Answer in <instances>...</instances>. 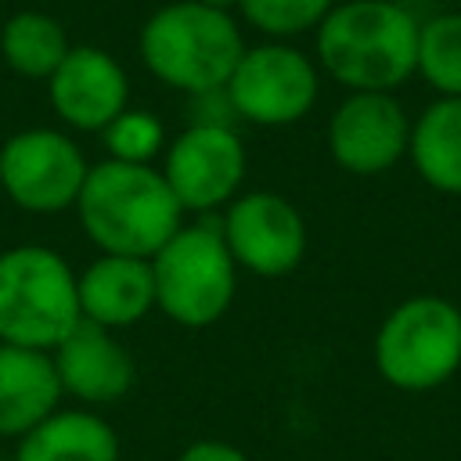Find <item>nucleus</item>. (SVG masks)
Masks as SVG:
<instances>
[{
  "mask_svg": "<svg viewBox=\"0 0 461 461\" xmlns=\"http://www.w3.org/2000/svg\"><path fill=\"white\" fill-rule=\"evenodd\" d=\"M14 461H119V436L94 411L58 407L18 439Z\"/></svg>",
  "mask_w": 461,
  "mask_h": 461,
  "instance_id": "dca6fc26",
  "label": "nucleus"
},
{
  "mask_svg": "<svg viewBox=\"0 0 461 461\" xmlns=\"http://www.w3.org/2000/svg\"><path fill=\"white\" fill-rule=\"evenodd\" d=\"M176 461H249V454L227 439H194L180 450Z\"/></svg>",
  "mask_w": 461,
  "mask_h": 461,
  "instance_id": "4be33fe9",
  "label": "nucleus"
},
{
  "mask_svg": "<svg viewBox=\"0 0 461 461\" xmlns=\"http://www.w3.org/2000/svg\"><path fill=\"white\" fill-rule=\"evenodd\" d=\"M411 144V119L393 94H349L328 122L331 158L357 176L393 169Z\"/></svg>",
  "mask_w": 461,
  "mask_h": 461,
  "instance_id": "9b49d317",
  "label": "nucleus"
},
{
  "mask_svg": "<svg viewBox=\"0 0 461 461\" xmlns=\"http://www.w3.org/2000/svg\"><path fill=\"white\" fill-rule=\"evenodd\" d=\"M90 162L83 148L54 126H29L0 144V191L25 212L50 216L76 209Z\"/></svg>",
  "mask_w": 461,
  "mask_h": 461,
  "instance_id": "0eeeda50",
  "label": "nucleus"
},
{
  "mask_svg": "<svg viewBox=\"0 0 461 461\" xmlns=\"http://www.w3.org/2000/svg\"><path fill=\"white\" fill-rule=\"evenodd\" d=\"M407 155L432 191L461 194V97H439L411 122Z\"/></svg>",
  "mask_w": 461,
  "mask_h": 461,
  "instance_id": "f3484780",
  "label": "nucleus"
},
{
  "mask_svg": "<svg viewBox=\"0 0 461 461\" xmlns=\"http://www.w3.org/2000/svg\"><path fill=\"white\" fill-rule=\"evenodd\" d=\"M216 223L238 270L256 277H285L306 256V220L285 194L245 191L223 205Z\"/></svg>",
  "mask_w": 461,
  "mask_h": 461,
  "instance_id": "9d476101",
  "label": "nucleus"
},
{
  "mask_svg": "<svg viewBox=\"0 0 461 461\" xmlns=\"http://www.w3.org/2000/svg\"><path fill=\"white\" fill-rule=\"evenodd\" d=\"M68 50L72 43L65 25L47 11H14L0 29V58L22 79L47 83Z\"/></svg>",
  "mask_w": 461,
  "mask_h": 461,
  "instance_id": "a211bd4d",
  "label": "nucleus"
},
{
  "mask_svg": "<svg viewBox=\"0 0 461 461\" xmlns=\"http://www.w3.org/2000/svg\"><path fill=\"white\" fill-rule=\"evenodd\" d=\"M101 144H104L108 158H115V162L151 166L155 158H162L169 140H166V126L158 115L140 112V108H126L101 130Z\"/></svg>",
  "mask_w": 461,
  "mask_h": 461,
  "instance_id": "aec40b11",
  "label": "nucleus"
},
{
  "mask_svg": "<svg viewBox=\"0 0 461 461\" xmlns=\"http://www.w3.org/2000/svg\"><path fill=\"white\" fill-rule=\"evenodd\" d=\"M223 94L241 119L256 126H288L317 104L321 72L299 47L267 40L241 50Z\"/></svg>",
  "mask_w": 461,
  "mask_h": 461,
  "instance_id": "6e6552de",
  "label": "nucleus"
},
{
  "mask_svg": "<svg viewBox=\"0 0 461 461\" xmlns=\"http://www.w3.org/2000/svg\"><path fill=\"white\" fill-rule=\"evenodd\" d=\"M61 403L50 353L0 342V439H22Z\"/></svg>",
  "mask_w": 461,
  "mask_h": 461,
  "instance_id": "2eb2a0df",
  "label": "nucleus"
},
{
  "mask_svg": "<svg viewBox=\"0 0 461 461\" xmlns=\"http://www.w3.org/2000/svg\"><path fill=\"white\" fill-rule=\"evenodd\" d=\"M155 310L184 328L216 324L238 292V263L220 223H184L155 256Z\"/></svg>",
  "mask_w": 461,
  "mask_h": 461,
  "instance_id": "39448f33",
  "label": "nucleus"
},
{
  "mask_svg": "<svg viewBox=\"0 0 461 461\" xmlns=\"http://www.w3.org/2000/svg\"><path fill=\"white\" fill-rule=\"evenodd\" d=\"M421 22L396 0H346L317 25V65L353 94H393L418 72Z\"/></svg>",
  "mask_w": 461,
  "mask_h": 461,
  "instance_id": "f257e3e1",
  "label": "nucleus"
},
{
  "mask_svg": "<svg viewBox=\"0 0 461 461\" xmlns=\"http://www.w3.org/2000/svg\"><path fill=\"white\" fill-rule=\"evenodd\" d=\"M375 367L393 389H439L461 367V310L443 295L403 299L375 331Z\"/></svg>",
  "mask_w": 461,
  "mask_h": 461,
  "instance_id": "423d86ee",
  "label": "nucleus"
},
{
  "mask_svg": "<svg viewBox=\"0 0 461 461\" xmlns=\"http://www.w3.org/2000/svg\"><path fill=\"white\" fill-rule=\"evenodd\" d=\"M194 4H202V7H212V11H238V0H194Z\"/></svg>",
  "mask_w": 461,
  "mask_h": 461,
  "instance_id": "5701e85b",
  "label": "nucleus"
},
{
  "mask_svg": "<svg viewBox=\"0 0 461 461\" xmlns=\"http://www.w3.org/2000/svg\"><path fill=\"white\" fill-rule=\"evenodd\" d=\"M61 393L76 396L86 407H104L122 400L133 389L137 367L130 349L115 339V331L79 321L54 349H50Z\"/></svg>",
  "mask_w": 461,
  "mask_h": 461,
  "instance_id": "ddd939ff",
  "label": "nucleus"
},
{
  "mask_svg": "<svg viewBox=\"0 0 461 461\" xmlns=\"http://www.w3.org/2000/svg\"><path fill=\"white\" fill-rule=\"evenodd\" d=\"M47 97L68 130L101 133L119 112L130 108V79L108 50L83 43L72 47L58 72L47 79Z\"/></svg>",
  "mask_w": 461,
  "mask_h": 461,
  "instance_id": "f8f14e48",
  "label": "nucleus"
},
{
  "mask_svg": "<svg viewBox=\"0 0 461 461\" xmlns=\"http://www.w3.org/2000/svg\"><path fill=\"white\" fill-rule=\"evenodd\" d=\"M158 173L184 212L223 209L241 194L245 144L223 122H191L166 144Z\"/></svg>",
  "mask_w": 461,
  "mask_h": 461,
  "instance_id": "1a4fd4ad",
  "label": "nucleus"
},
{
  "mask_svg": "<svg viewBox=\"0 0 461 461\" xmlns=\"http://www.w3.org/2000/svg\"><path fill=\"white\" fill-rule=\"evenodd\" d=\"M76 216L101 252L140 259H151L184 227V209L158 166H130L115 158L90 166L76 198Z\"/></svg>",
  "mask_w": 461,
  "mask_h": 461,
  "instance_id": "f03ea898",
  "label": "nucleus"
},
{
  "mask_svg": "<svg viewBox=\"0 0 461 461\" xmlns=\"http://www.w3.org/2000/svg\"><path fill=\"white\" fill-rule=\"evenodd\" d=\"M331 7L335 0H238V14L270 40L317 29Z\"/></svg>",
  "mask_w": 461,
  "mask_h": 461,
  "instance_id": "412c9836",
  "label": "nucleus"
},
{
  "mask_svg": "<svg viewBox=\"0 0 461 461\" xmlns=\"http://www.w3.org/2000/svg\"><path fill=\"white\" fill-rule=\"evenodd\" d=\"M79 321L76 270L65 256L36 241L0 252V342L50 353Z\"/></svg>",
  "mask_w": 461,
  "mask_h": 461,
  "instance_id": "20e7f679",
  "label": "nucleus"
},
{
  "mask_svg": "<svg viewBox=\"0 0 461 461\" xmlns=\"http://www.w3.org/2000/svg\"><path fill=\"white\" fill-rule=\"evenodd\" d=\"M418 72L443 97H461V11H447L421 22Z\"/></svg>",
  "mask_w": 461,
  "mask_h": 461,
  "instance_id": "6ab92c4d",
  "label": "nucleus"
},
{
  "mask_svg": "<svg viewBox=\"0 0 461 461\" xmlns=\"http://www.w3.org/2000/svg\"><path fill=\"white\" fill-rule=\"evenodd\" d=\"M76 299H79V317L108 331L144 321L155 310L151 259L101 252L94 263H86L76 274Z\"/></svg>",
  "mask_w": 461,
  "mask_h": 461,
  "instance_id": "4468645a",
  "label": "nucleus"
},
{
  "mask_svg": "<svg viewBox=\"0 0 461 461\" xmlns=\"http://www.w3.org/2000/svg\"><path fill=\"white\" fill-rule=\"evenodd\" d=\"M241 50L245 40L234 14L202 7L194 0L162 4L140 25L144 68L180 94L202 97L223 90Z\"/></svg>",
  "mask_w": 461,
  "mask_h": 461,
  "instance_id": "7ed1b4c3",
  "label": "nucleus"
}]
</instances>
